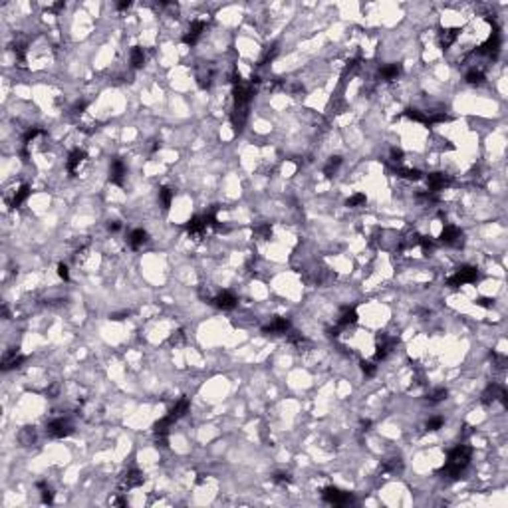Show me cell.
<instances>
[{"label":"cell","instance_id":"6da1fadb","mask_svg":"<svg viewBox=\"0 0 508 508\" xmlns=\"http://www.w3.org/2000/svg\"><path fill=\"white\" fill-rule=\"evenodd\" d=\"M471 455H473V449L469 447V444H457V447L449 453V460L443 467L441 473L451 476V478H459L460 473L467 469V464L471 460Z\"/></svg>","mask_w":508,"mask_h":508},{"label":"cell","instance_id":"7a4b0ae2","mask_svg":"<svg viewBox=\"0 0 508 508\" xmlns=\"http://www.w3.org/2000/svg\"><path fill=\"white\" fill-rule=\"evenodd\" d=\"M478 278V270L475 268V266H462V268H459L453 276L447 280V284L449 286H453V288H457V286H462V284H469V282H475Z\"/></svg>","mask_w":508,"mask_h":508},{"label":"cell","instance_id":"3957f363","mask_svg":"<svg viewBox=\"0 0 508 508\" xmlns=\"http://www.w3.org/2000/svg\"><path fill=\"white\" fill-rule=\"evenodd\" d=\"M322 496H324V500H328L330 504H335V506H344V504L353 502V494L351 492H344L340 489H335V486H328V489H324Z\"/></svg>","mask_w":508,"mask_h":508},{"label":"cell","instance_id":"277c9868","mask_svg":"<svg viewBox=\"0 0 508 508\" xmlns=\"http://www.w3.org/2000/svg\"><path fill=\"white\" fill-rule=\"evenodd\" d=\"M72 431H74L72 423L68 419H64V417H58V419L48 423V435L54 437V439H64V437H68Z\"/></svg>","mask_w":508,"mask_h":508},{"label":"cell","instance_id":"5b68a950","mask_svg":"<svg viewBox=\"0 0 508 508\" xmlns=\"http://www.w3.org/2000/svg\"><path fill=\"white\" fill-rule=\"evenodd\" d=\"M449 183H451V179L444 173H431V175H427L429 193H439V190H443Z\"/></svg>","mask_w":508,"mask_h":508},{"label":"cell","instance_id":"8992f818","mask_svg":"<svg viewBox=\"0 0 508 508\" xmlns=\"http://www.w3.org/2000/svg\"><path fill=\"white\" fill-rule=\"evenodd\" d=\"M205 28H206V24L203 22V20H195V22H190L189 32L183 36V42H185V44H190V46H193L195 42L201 38V34L205 32Z\"/></svg>","mask_w":508,"mask_h":508},{"label":"cell","instance_id":"52a82bcc","mask_svg":"<svg viewBox=\"0 0 508 508\" xmlns=\"http://www.w3.org/2000/svg\"><path fill=\"white\" fill-rule=\"evenodd\" d=\"M215 304H217L221 310H232V308H237L238 300H237V296L232 294V292L224 290V292H221L217 298H215Z\"/></svg>","mask_w":508,"mask_h":508},{"label":"cell","instance_id":"ba28073f","mask_svg":"<svg viewBox=\"0 0 508 508\" xmlns=\"http://www.w3.org/2000/svg\"><path fill=\"white\" fill-rule=\"evenodd\" d=\"M83 161H86V153H83L81 149H74V151L70 153L68 161H66L68 173H70V175H76V173H78V169H79V165H81Z\"/></svg>","mask_w":508,"mask_h":508},{"label":"cell","instance_id":"9c48e42d","mask_svg":"<svg viewBox=\"0 0 508 508\" xmlns=\"http://www.w3.org/2000/svg\"><path fill=\"white\" fill-rule=\"evenodd\" d=\"M123 177H125V165L121 159H113L111 167H110V181L113 185H123Z\"/></svg>","mask_w":508,"mask_h":508},{"label":"cell","instance_id":"30bf717a","mask_svg":"<svg viewBox=\"0 0 508 508\" xmlns=\"http://www.w3.org/2000/svg\"><path fill=\"white\" fill-rule=\"evenodd\" d=\"M441 242L443 244H457V240L460 238V230H459V226H455V224H444V228H443V232H441Z\"/></svg>","mask_w":508,"mask_h":508},{"label":"cell","instance_id":"8fae6325","mask_svg":"<svg viewBox=\"0 0 508 508\" xmlns=\"http://www.w3.org/2000/svg\"><path fill=\"white\" fill-rule=\"evenodd\" d=\"M143 482V476H141V473L139 471H127L125 475H123V478H121V484H123V489H135V486H139Z\"/></svg>","mask_w":508,"mask_h":508},{"label":"cell","instance_id":"7c38bea8","mask_svg":"<svg viewBox=\"0 0 508 508\" xmlns=\"http://www.w3.org/2000/svg\"><path fill=\"white\" fill-rule=\"evenodd\" d=\"M185 228H187V232H189V235H201V232L206 228L205 217H201V215L190 217V221L185 224Z\"/></svg>","mask_w":508,"mask_h":508},{"label":"cell","instance_id":"4fadbf2b","mask_svg":"<svg viewBox=\"0 0 508 508\" xmlns=\"http://www.w3.org/2000/svg\"><path fill=\"white\" fill-rule=\"evenodd\" d=\"M288 330H290V320H288V318H276L270 326L264 328L266 333H286Z\"/></svg>","mask_w":508,"mask_h":508},{"label":"cell","instance_id":"5bb4252c","mask_svg":"<svg viewBox=\"0 0 508 508\" xmlns=\"http://www.w3.org/2000/svg\"><path fill=\"white\" fill-rule=\"evenodd\" d=\"M24 362V355L22 353H18V351H8V353H4V357H2V369H12V367H18L20 364Z\"/></svg>","mask_w":508,"mask_h":508},{"label":"cell","instance_id":"9a60e30c","mask_svg":"<svg viewBox=\"0 0 508 508\" xmlns=\"http://www.w3.org/2000/svg\"><path fill=\"white\" fill-rule=\"evenodd\" d=\"M145 240H147V230H143V228H135V230H131V235H129V238H127V242H129V246L131 248H141L143 244H145Z\"/></svg>","mask_w":508,"mask_h":508},{"label":"cell","instance_id":"2e32d148","mask_svg":"<svg viewBox=\"0 0 508 508\" xmlns=\"http://www.w3.org/2000/svg\"><path fill=\"white\" fill-rule=\"evenodd\" d=\"M457 38H459V30H457V28H449V30H443V32H441L439 42H441V46L447 50V48H451V46L455 44Z\"/></svg>","mask_w":508,"mask_h":508},{"label":"cell","instance_id":"e0dca14e","mask_svg":"<svg viewBox=\"0 0 508 508\" xmlns=\"http://www.w3.org/2000/svg\"><path fill=\"white\" fill-rule=\"evenodd\" d=\"M353 324H357V312L353 308H344L340 320H337V326L348 328V326H353Z\"/></svg>","mask_w":508,"mask_h":508},{"label":"cell","instance_id":"ac0fdd59","mask_svg":"<svg viewBox=\"0 0 508 508\" xmlns=\"http://www.w3.org/2000/svg\"><path fill=\"white\" fill-rule=\"evenodd\" d=\"M187 411H189V399L183 397V399H179L177 403H175V407H173L171 411H169V417H171L173 421H177V419H181Z\"/></svg>","mask_w":508,"mask_h":508},{"label":"cell","instance_id":"d6986e66","mask_svg":"<svg viewBox=\"0 0 508 508\" xmlns=\"http://www.w3.org/2000/svg\"><path fill=\"white\" fill-rule=\"evenodd\" d=\"M401 76V64H389V66L381 68V78L387 79V81H393Z\"/></svg>","mask_w":508,"mask_h":508},{"label":"cell","instance_id":"ffe728a7","mask_svg":"<svg viewBox=\"0 0 508 508\" xmlns=\"http://www.w3.org/2000/svg\"><path fill=\"white\" fill-rule=\"evenodd\" d=\"M395 173H397V177H403V179H409V181H419V179H421V171H419V169L397 167Z\"/></svg>","mask_w":508,"mask_h":508},{"label":"cell","instance_id":"44dd1931","mask_svg":"<svg viewBox=\"0 0 508 508\" xmlns=\"http://www.w3.org/2000/svg\"><path fill=\"white\" fill-rule=\"evenodd\" d=\"M28 197H30V187H28V185H22V187H20V189L16 190V193H14V197H12V203H10V205L16 208V206H20V205H22V203H24Z\"/></svg>","mask_w":508,"mask_h":508},{"label":"cell","instance_id":"7402d4cb","mask_svg":"<svg viewBox=\"0 0 508 508\" xmlns=\"http://www.w3.org/2000/svg\"><path fill=\"white\" fill-rule=\"evenodd\" d=\"M467 81L473 83V86H478V83L484 81V72H482L480 68H471V70L467 72Z\"/></svg>","mask_w":508,"mask_h":508},{"label":"cell","instance_id":"603a6c76","mask_svg":"<svg viewBox=\"0 0 508 508\" xmlns=\"http://www.w3.org/2000/svg\"><path fill=\"white\" fill-rule=\"evenodd\" d=\"M143 64H145V52H143V48L135 46L131 50V66L133 68H143Z\"/></svg>","mask_w":508,"mask_h":508},{"label":"cell","instance_id":"cb8c5ba5","mask_svg":"<svg viewBox=\"0 0 508 508\" xmlns=\"http://www.w3.org/2000/svg\"><path fill=\"white\" fill-rule=\"evenodd\" d=\"M159 201H161L163 208L169 210V206H171V201H173V190L169 189V187H163V189L159 190Z\"/></svg>","mask_w":508,"mask_h":508},{"label":"cell","instance_id":"d4e9b609","mask_svg":"<svg viewBox=\"0 0 508 508\" xmlns=\"http://www.w3.org/2000/svg\"><path fill=\"white\" fill-rule=\"evenodd\" d=\"M407 117L413 119V121H419V123L429 125V115H427V113H421L419 110H407Z\"/></svg>","mask_w":508,"mask_h":508},{"label":"cell","instance_id":"484cf974","mask_svg":"<svg viewBox=\"0 0 508 508\" xmlns=\"http://www.w3.org/2000/svg\"><path fill=\"white\" fill-rule=\"evenodd\" d=\"M365 195L364 193H355V195H351L348 201H346V205L348 206H351V208H355V206H359V205H365Z\"/></svg>","mask_w":508,"mask_h":508},{"label":"cell","instance_id":"4316f807","mask_svg":"<svg viewBox=\"0 0 508 508\" xmlns=\"http://www.w3.org/2000/svg\"><path fill=\"white\" fill-rule=\"evenodd\" d=\"M40 133H42V129H40V127H30V129L24 133V137H22V143L28 147V145H30V143H32V141H34V139L40 135Z\"/></svg>","mask_w":508,"mask_h":508},{"label":"cell","instance_id":"83f0119b","mask_svg":"<svg viewBox=\"0 0 508 508\" xmlns=\"http://www.w3.org/2000/svg\"><path fill=\"white\" fill-rule=\"evenodd\" d=\"M340 163H342V159H340V157H332V159L328 161V165L324 167V173H326L328 177H332V175L335 173V169L340 167Z\"/></svg>","mask_w":508,"mask_h":508},{"label":"cell","instance_id":"f1b7e54d","mask_svg":"<svg viewBox=\"0 0 508 508\" xmlns=\"http://www.w3.org/2000/svg\"><path fill=\"white\" fill-rule=\"evenodd\" d=\"M443 427V417H433L427 421V431H439Z\"/></svg>","mask_w":508,"mask_h":508},{"label":"cell","instance_id":"f546056e","mask_svg":"<svg viewBox=\"0 0 508 508\" xmlns=\"http://www.w3.org/2000/svg\"><path fill=\"white\" fill-rule=\"evenodd\" d=\"M444 397H447V389H444V387H439V389H435V391L431 393V401H433V403H439V401H443Z\"/></svg>","mask_w":508,"mask_h":508},{"label":"cell","instance_id":"4dcf8cb0","mask_svg":"<svg viewBox=\"0 0 508 508\" xmlns=\"http://www.w3.org/2000/svg\"><path fill=\"white\" fill-rule=\"evenodd\" d=\"M58 276L62 278V280H70V270H68V266L66 264H58Z\"/></svg>","mask_w":508,"mask_h":508},{"label":"cell","instance_id":"1f68e13d","mask_svg":"<svg viewBox=\"0 0 508 508\" xmlns=\"http://www.w3.org/2000/svg\"><path fill=\"white\" fill-rule=\"evenodd\" d=\"M362 369H364V373L365 375H375V365L371 364V362H362Z\"/></svg>","mask_w":508,"mask_h":508},{"label":"cell","instance_id":"d6a6232c","mask_svg":"<svg viewBox=\"0 0 508 508\" xmlns=\"http://www.w3.org/2000/svg\"><path fill=\"white\" fill-rule=\"evenodd\" d=\"M274 480L280 482V484H282V482H290V475H288V473H276Z\"/></svg>","mask_w":508,"mask_h":508},{"label":"cell","instance_id":"836d02e7","mask_svg":"<svg viewBox=\"0 0 508 508\" xmlns=\"http://www.w3.org/2000/svg\"><path fill=\"white\" fill-rule=\"evenodd\" d=\"M119 228H121V222H117V221L110 222V230H113V232H115V230H119Z\"/></svg>","mask_w":508,"mask_h":508},{"label":"cell","instance_id":"e575fe53","mask_svg":"<svg viewBox=\"0 0 508 508\" xmlns=\"http://www.w3.org/2000/svg\"><path fill=\"white\" fill-rule=\"evenodd\" d=\"M129 6H131V2H119V4H117L119 10H125V8H129Z\"/></svg>","mask_w":508,"mask_h":508}]
</instances>
